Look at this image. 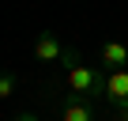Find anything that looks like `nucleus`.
I'll return each instance as SVG.
<instances>
[{
  "mask_svg": "<svg viewBox=\"0 0 128 121\" xmlns=\"http://www.w3.org/2000/svg\"><path fill=\"white\" fill-rule=\"evenodd\" d=\"M68 91L83 98H106V68H90V65L68 68Z\"/></svg>",
  "mask_w": 128,
  "mask_h": 121,
  "instance_id": "1",
  "label": "nucleus"
},
{
  "mask_svg": "<svg viewBox=\"0 0 128 121\" xmlns=\"http://www.w3.org/2000/svg\"><path fill=\"white\" fill-rule=\"evenodd\" d=\"M30 53H34V60H42V65H60V57L64 53H68V49H64V42L56 38V34H38L34 38V45H30Z\"/></svg>",
  "mask_w": 128,
  "mask_h": 121,
  "instance_id": "2",
  "label": "nucleus"
},
{
  "mask_svg": "<svg viewBox=\"0 0 128 121\" xmlns=\"http://www.w3.org/2000/svg\"><path fill=\"white\" fill-rule=\"evenodd\" d=\"M98 60H102L106 72H120V68H128V45L124 42H106L98 49Z\"/></svg>",
  "mask_w": 128,
  "mask_h": 121,
  "instance_id": "3",
  "label": "nucleus"
},
{
  "mask_svg": "<svg viewBox=\"0 0 128 121\" xmlns=\"http://www.w3.org/2000/svg\"><path fill=\"white\" fill-rule=\"evenodd\" d=\"M60 121H94V106L83 95H68L60 102Z\"/></svg>",
  "mask_w": 128,
  "mask_h": 121,
  "instance_id": "4",
  "label": "nucleus"
},
{
  "mask_svg": "<svg viewBox=\"0 0 128 121\" xmlns=\"http://www.w3.org/2000/svg\"><path fill=\"white\" fill-rule=\"evenodd\" d=\"M106 98L120 110V106H128V68H120V72H106Z\"/></svg>",
  "mask_w": 128,
  "mask_h": 121,
  "instance_id": "5",
  "label": "nucleus"
},
{
  "mask_svg": "<svg viewBox=\"0 0 128 121\" xmlns=\"http://www.w3.org/2000/svg\"><path fill=\"white\" fill-rule=\"evenodd\" d=\"M15 95V72H0V98Z\"/></svg>",
  "mask_w": 128,
  "mask_h": 121,
  "instance_id": "6",
  "label": "nucleus"
},
{
  "mask_svg": "<svg viewBox=\"0 0 128 121\" xmlns=\"http://www.w3.org/2000/svg\"><path fill=\"white\" fill-rule=\"evenodd\" d=\"M12 121H42L38 113H19V117H12Z\"/></svg>",
  "mask_w": 128,
  "mask_h": 121,
  "instance_id": "7",
  "label": "nucleus"
}]
</instances>
